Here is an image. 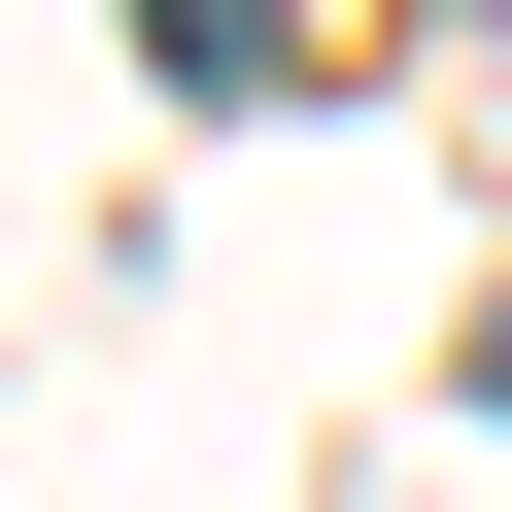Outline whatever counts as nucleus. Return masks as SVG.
<instances>
[{
  "label": "nucleus",
  "instance_id": "f257e3e1",
  "mask_svg": "<svg viewBox=\"0 0 512 512\" xmlns=\"http://www.w3.org/2000/svg\"><path fill=\"white\" fill-rule=\"evenodd\" d=\"M478 410H512V342H478Z\"/></svg>",
  "mask_w": 512,
  "mask_h": 512
}]
</instances>
